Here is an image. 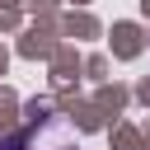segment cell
<instances>
[{
    "label": "cell",
    "mask_w": 150,
    "mask_h": 150,
    "mask_svg": "<svg viewBox=\"0 0 150 150\" xmlns=\"http://www.w3.org/2000/svg\"><path fill=\"white\" fill-rule=\"evenodd\" d=\"M0 150H80V141L70 136V127L52 112H42L28 131L19 136H0Z\"/></svg>",
    "instance_id": "obj_1"
}]
</instances>
